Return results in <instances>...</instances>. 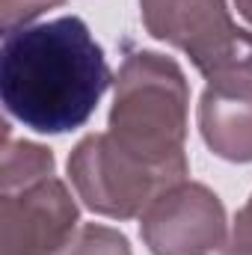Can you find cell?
I'll list each match as a JSON object with an SVG mask.
<instances>
[{"label": "cell", "instance_id": "obj_1", "mask_svg": "<svg viewBox=\"0 0 252 255\" xmlns=\"http://www.w3.org/2000/svg\"><path fill=\"white\" fill-rule=\"evenodd\" d=\"M110 68L89 27L65 15L3 36L0 92L6 110L39 133L80 128L98 107Z\"/></svg>", "mask_w": 252, "mask_h": 255}, {"label": "cell", "instance_id": "obj_2", "mask_svg": "<svg viewBox=\"0 0 252 255\" xmlns=\"http://www.w3.org/2000/svg\"><path fill=\"white\" fill-rule=\"evenodd\" d=\"M187 80L181 68L151 51L130 54L116 80L110 142L175 187L187 175Z\"/></svg>", "mask_w": 252, "mask_h": 255}, {"label": "cell", "instance_id": "obj_3", "mask_svg": "<svg viewBox=\"0 0 252 255\" xmlns=\"http://www.w3.org/2000/svg\"><path fill=\"white\" fill-rule=\"evenodd\" d=\"M148 33L187 54L211 80L252 83V33L238 27L226 0H139Z\"/></svg>", "mask_w": 252, "mask_h": 255}, {"label": "cell", "instance_id": "obj_4", "mask_svg": "<svg viewBox=\"0 0 252 255\" xmlns=\"http://www.w3.org/2000/svg\"><path fill=\"white\" fill-rule=\"evenodd\" d=\"M68 175L80 199L107 217H136L169 190L154 172L122 154L107 133H92L71 151Z\"/></svg>", "mask_w": 252, "mask_h": 255}, {"label": "cell", "instance_id": "obj_5", "mask_svg": "<svg viewBox=\"0 0 252 255\" xmlns=\"http://www.w3.org/2000/svg\"><path fill=\"white\" fill-rule=\"evenodd\" d=\"M77 223V205L60 178L48 175L30 184L6 187L0 199L3 255H57L68 247Z\"/></svg>", "mask_w": 252, "mask_h": 255}, {"label": "cell", "instance_id": "obj_6", "mask_svg": "<svg viewBox=\"0 0 252 255\" xmlns=\"http://www.w3.org/2000/svg\"><path fill=\"white\" fill-rule=\"evenodd\" d=\"M223 205L202 184L169 187L142 217V238L154 255H208L223 244Z\"/></svg>", "mask_w": 252, "mask_h": 255}, {"label": "cell", "instance_id": "obj_7", "mask_svg": "<svg viewBox=\"0 0 252 255\" xmlns=\"http://www.w3.org/2000/svg\"><path fill=\"white\" fill-rule=\"evenodd\" d=\"M199 125L205 142L226 160H252V83L217 80L205 89L199 104Z\"/></svg>", "mask_w": 252, "mask_h": 255}, {"label": "cell", "instance_id": "obj_8", "mask_svg": "<svg viewBox=\"0 0 252 255\" xmlns=\"http://www.w3.org/2000/svg\"><path fill=\"white\" fill-rule=\"evenodd\" d=\"M54 175V157L48 148L33 145V142H12L9 136L3 139V172H0V187H18L30 184L39 178Z\"/></svg>", "mask_w": 252, "mask_h": 255}, {"label": "cell", "instance_id": "obj_9", "mask_svg": "<svg viewBox=\"0 0 252 255\" xmlns=\"http://www.w3.org/2000/svg\"><path fill=\"white\" fill-rule=\"evenodd\" d=\"M63 255H130L127 241L107 226H83L63 250Z\"/></svg>", "mask_w": 252, "mask_h": 255}, {"label": "cell", "instance_id": "obj_10", "mask_svg": "<svg viewBox=\"0 0 252 255\" xmlns=\"http://www.w3.org/2000/svg\"><path fill=\"white\" fill-rule=\"evenodd\" d=\"M65 0H0V15H3V30H18L45 9H54Z\"/></svg>", "mask_w": 252, "mask_h": 255}, {"label": "cell", "instance_id": "obj_11", "mask_svg": "<svg viewBox=\"0 0 252 255\" xmlns=\"http://www.w3.org/2000/svg\"><path fill=\"white\" fill-rule=\"evenodd\" d=\"M223 255H252V199L247 202V208L238 214L235 232H232Z\"/></svg>", "mask_w": 252, "mask_h": 255}, {"label": "cell", "instance_id": "obj_12", "mask_svg": "<svg viewBox=\"0 0 252 255\" xmlns=\"http://www.w3.org/2000/svg\"><path fill=\"white\" fill-rule=\"evenodd\" d=\"M235 6H238V12H241L247 21H252V0H235Z\"/></svg>", "mask_w": 252, "mask_h": 255}]
</instances>
